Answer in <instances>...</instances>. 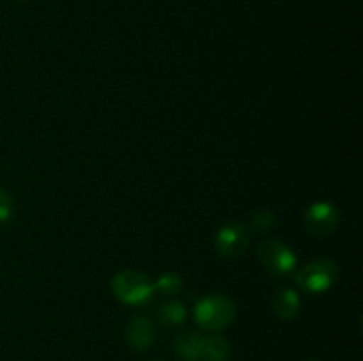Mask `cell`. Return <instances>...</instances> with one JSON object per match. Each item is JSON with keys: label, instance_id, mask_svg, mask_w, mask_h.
Wrapping results in <instances>:
<instances>
[{"label": "cell", "instance_id": "6da1fadb", "mask_svg": "<svg viewBox=\"0 0 363 361\" xmlns=\"http://www.w3.org/2000/svg\"><path fill=\"white\" fill-rule=\"evenodd\" d=\"M112 290L117 299L131 306H145L155 297V283L147 275L135 269H124L112 280Z\"/></svg>", "mask_w": 363, "mask_h": 361}, {"label": "cell", "instance_id": "7a4b0ae2", "mask_svg": "<svg viewBox=\"0 0 363 361\" xmlns=\"http://www.w3.org/2000/svg\"><path fill=\"white\" fill-rule=\"evenodd\" d=\"M236 317V304L227 296H206L197 301L194 319L206 331H220L233 324Z\"/></svg>", "mask_w": 363, "mask_h": 361}, {"label": "cell", "instance_id": "3957f363", "mask_svg": "<svg viewBox=\"0 0 363 361\" xmlns=\"http://www.w3.org/2000/svg\"><path fill=\"white\" fill-rule=\"evenodd\" d=\"M339 278V264L332 258H318L298 271H294V280L305 292L318 296L332 289Z\"/></svg>", "mask_w": 363, "mask_h": 361}, {"label": "cell", "instance_id": "277c9868", "mask_svg": "<svg viewBox=\"0 0 363 361\" xmlns=\"http://www.w3.org/2000/svg\"><path fill=\"white\" fill-rule=\"evenodd\" d=\"M257 258L262 268L275 278H287L296 271V253L282 241L266 239L259 244Z\"/></svg>", "mask_w": 363, "mask_h": 361}, {"label": "cell", "instance_id": "5b68a950", "mask_svg": "<svg viewBox=\"0 0 363 361\" xmlns=\"http://www.w3.org/2000/svg\"><path fill=\"white\" fill-rule=\"evenodd\" d=\"M305 229L318 237H326L340 225V209L328 200L314 202L303 212Z\"/></svg>", "mask_w": 363, "mask_h": 361}, {"label": "cell", "instance_id": "8992f818", "mask_svg": "<svg viewBox=\"0 0 363 361\" xmlns=\"http://www.w3.org/2000/svg\"><path fill=\"white\" fill-rule=\"evenodd\" d=\"M250 246V229L241 222H230L220 227L215 237V250L220 257L236 258Z\"/></svg>", "mask_w": 363, "mask_h": 361}, {"label": "cell", "instance_id": "52a82bcc", "mask_svg": "<svg viewBox=\"0 0 363 361\" xmlns=\"http://www.w3.org/2000/svg\"><path fill=\"white\" fill-rule=\"evenodd\" d=\"M155 326L147 317H131L124 326V342L135 353H144L155 342Z\"/></svg>", "mask_w": 363, "mask_h": 361}, {"label": "cell", "instance_id": "ba28073f", "mask_svg": "<svg viewBox=\"0 0 363 361\" xmlns=\"http://www.w3.org/2000/svg\"><path fill=\"white\" fill-rule=\"evenodd\" d=\"M204 336L194 329L179 333L174 340V350L183 361H201Z\"/></svg>", "mask_w": 363, "mask_h": 361}, {"label": "cell", "instance_id": "9c48e42d", "mask_svg": "<svg viewBox=\"0 0 363 361\" xmlns=\"http://www.w3.org/2000/svg\"><path fill=\"white\" fill-rule=\"evenodd\" d=\"M272 306L277 317H280L282 321H293L300 314L301 299L296 290L289 289V287H282L273 296Z\"/></svg>", "mask_w": 363, "mask_h": 361}, {"label": "cell", "instance_id": "30bf717a", "mask_svg": "<svg viewBox=\"0 0 363 361\" xmlns=\"http://www.w3.org/2000/svg\"><path fill=\"white\" fill-rule=\"evenodd\" d=\"M230 354H233V345L229 340L220 335L208 336V338L204 336L201 361H227Z\"/></svg>", "mask_w": 363, "mask_h": 361}, {"label": "cell", "instance_id": "8fae6325", "mask_svg": "<svg viewBox=\"0 0 363 361\" xmlns=\"http://www.w3.org/2000/svg\"><path fill=\"white\" fill-rule=\"evenodd\" d=\"M156 319L158 322H162L163 326H169V328H174V326L183 324L184 319H186V306H184L181 301L170 299L167 303H163L162 306L156 310Z\"/></svg>", "mask_w": 363, "mask_h": 361}, {"label": "cell", "instance_id": "7c38bea8", "mask_svg": "<svg viewBox=\"0 0 363 361\" xmlns=\"http://www.w3.org/2000/svg\"><path fill=\"white\" fill-rule=\"evenodd\" d=\"M155 289L158 290V292H162L163 296H176V294H179L181 289H183V280H181V276L177 275V273H163V275L156 280Z\"/></svg>", "mask_w": 363, "mask_h": 361}, {"label": "cell", "instance_id": "4fadbf2b", "mask_svg": "<svg viewBox=\"0 0 363 361\" xmlns=\"http://www.w3.org/2000/svg\"><path fill=\"white\" fill-rule=\"evenodd\" d=\"M16 216V202L7 190L0 188V225H7Z\"/></svg>", "mask_w": 363, "mask_h": 361}, {"label": "cell", "instance_id": "5bb4252c", "mask_svg": "<svg viewBox=\"0 0 363 361\" xmlns=\"http://www.w3.org/2000/svg\"><path fill=\"white\" fill-rule=\"evenodd\" d=\"M250 225L261 234L269 232V230L275 229L277 214L273 211H269V209H261V211H257L254 216H252Z\"/></svg>", "mask_w": 363, "mask_h": 361}, {"label": "cell", "instance_id": "9a60e30c", "mask_svg": "<svg viewBox=\"0 0 363 361\" xmlns=\"http://www.w3.org/2000/svg\"><path fill=\"white\" fill-rule=\"evenodd\" d=\"M149 361H165V360H158V357H156V360H149Z\"/></svg>", "mask_w": 363, "mask_h": 361}, {"label": "cell", "instance_id": "2e32d148", "mask_svg": "<svg viewBox=\"0 0 363 361\" xmlns=\"http://www.w3.org/2000/svg\"><path fill=\"white\" fill-rule=\"evenodd\" d=\"M311 361H318V360H311Z\"/></svg>", "mask_w": 363, "mask_h": 361}]
</instances>
